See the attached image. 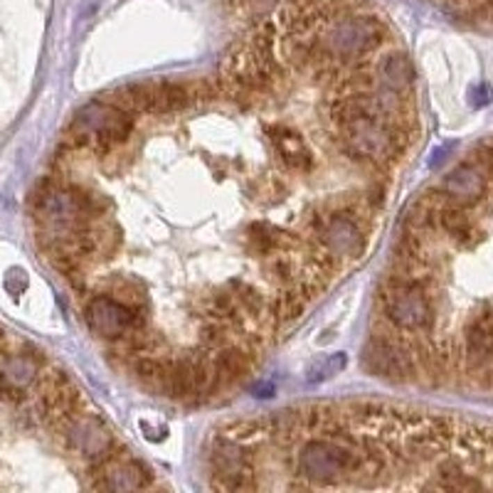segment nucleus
<instances>
[{"mask_svg":"<svg viewBox=\"0 0 493 493\" xmlns=\"http://www.w3.org/2000/svg\"><path fill=\"white\" fill-rule=\"evenodd\" d=\"M220 97L215 81H141L111 94V104L126 114H178L197 104H210Z\"/></svg>","mask_w":493,"mask_h":493,"instance_id":"1","label":"nucleus"},{"mask_svg":"<svg viewBox=\"0 0 493 493\" xmlns=\"http://www.w3.org/2000/svg\"><path fill=\"white\" fill-rule=\"evenodd\" d=\"M131 131H134V116L126 114L124 108L114 106L111 102H89L74 114L67 134H70V146H87L104 156L114 146L124 143Z\"/></svg>","mask_w":493,"mask_h":493,"instance_id":"2","label":"nucleus"},{"mask_svg":"<svg viewBox=\"0 0 493 493\" xmlns=\"http://www.w3.org/2000/svg\"><path fill=\"white\" fill-rule=\"evenodd\" d=\"M387 25L375 15H348L336 17L325 25L318 42L331 54V60L341 65H355L368 52L385 42Z\"/></svg>","mask_w":493,"mask_h":493,"instance_id":"3","label":"nucleus"},{"mask_svg":"<svg viewBox=\"0 0 493 493\" xmlns=\"http://www.w3.org/2000/svg\"><path fill=\"white\" fill-rule=\"evenodd\" d=\"M382 309L390 325L402 333L424 336L434 325V301L429 284L402 282L390 277L382 289Z\"/></svg>","mask_w":493,"mask_h":493,"instance_id":"4","label":"nucleus"},{"mask_svg":"<svg viewBox=\"0 0 493 493\" xmlns=\"http://www.w3.org/2000/svg\"><path fill=\"white\" fill-rule=\"evenodd\" d=\"M412 138L395 131L385 121H358L341 129V146L358 161L392 163L407 151Z\"/></svg>","mask_w":493,"mask_h":493,"instance_id":"5","label":"nucleus"},{"mask_svg":"<svg viewBox=\"0 0 493 493\" xmlns=\"http://www.w3.org/2000/svg\"><path fill=\"white\" fill-rule=\"evenodd\" d=\"M84 321H87L89 331L102 341H121L126 333H138L146 328L143 311L129 309L108 293L94 296L84 306Z\"/></svg>","mask_w":493,"mask_h":493,"instance_id":"6","label":"nucleus"},{"mask_svg":"<svg viewBox=\"0 0 493 493\" xmlns=\"http://www.w3.org/2000/svg\"><path fill=\"white\" fill-rule=\"evenodd\" d=\"M363 365L373 375L387 380H412L419 373L417 360L405 338L387 336V333L370 338L363 353Z\"/></svg>","mask_w":493,"mask_h":493,"instance_id":"7","label":"nucleus"},{"mask_svg":"<svg viewBox=\"0 0 493 493\" xmlns=\"http://www.w3.org/2000/svg\"><path fill=\"white\" fill-rule=\"evenodd\" d=\"M318 244L333 259H355L365 252V232L360 227L358 217L348 210H328V220L316 232Z\"/></svg>","mask_w":493,"mask_h":493,"instance_id":"8","label":"nucleus"},{"mask_svg":"<svg viewBox=\"0 0 493 493\" xmlns=\"http://www.w3.org/2000/svg\"><path fill=\"white\" fill-rule=\"evenodd\" d=\"M57 432L65 437V444L70 449H74L76 454H81L84 459H99V456L108 454V451H114L116 442H114V434L108 432L106 424L97 417H76L67 419Z\"/></svg>","mask_w":493,"mask_h":493,"instance_id":"9","label":"nucleus"},{"mask_svg":"<svg viewBox=\"0 0 493 493\" xmlns=\"http://www.w3.org/2000/svg\"><path fill=\"white\" fill-rule=\"evenodd\" d=\"M437 190L446 197L449 205L467 210V207L478 205L486 197L488 180L474 163H461L442 178V185Z\"/></svg>","mask_w":493,"mask_h":493,"instance_id":"10","label":"nucleus"},{"mask_svg":"<svg viewBox=\"0 0 493 493\" xmlns=\"http://www.w3.org/2000/svg\"><path fill=\"white\" fill-rule=\"evenodd\" d=\"M266 136L271 138L274 153L291 173H309L314 168V156L301 136L289 126H266Z\"/></svg>","mask_w":493,"mask_h":493,"instance_id":"11","label":"nucleus"},{"mask_svg":"<svg viewBox=\"0 0 493 493\" xmlns=\"http://www.w3.org/2000/svg\"><path fill=\"white\" fill-rule=\"evenodd\" d=\"M373 74L380 87L395 94H407V89L414 84V67L402 49L387 52L385 57L378 62Z\"/></svg>","mask_w":493,"mask_h":493,"instance_id":"12","label":"nucleus"},{"mask_svg":"<svg viewBox=\"0 0 493 493\" xmlns=\"http://www.w3.org/2000/svg\"><path fill=\"white\" fill-rule=\"evenodd\" d=\"M244 242H247V250L254 257H266L274 254L279 250H286L291 247V234L284 232L282 227L271 223H252L250 227L244 229Z\"/></svg>","mask_w":493,"mask_h":493,"instance_id":"13","label":"nucleus"},{"mask_svg":"<svg viewBox=\"0 0 493 493\" xmlns=\"http://www.w3.org/2000/svg\"><path fill=\"white\" fill-rule=\"evenodd\" d=\"M464 341H467L469 360H476L481 365L493 355V311H483L481 316L471 321L464 331Z\"/></svg>","mask_w":493,"mask_h":493,"instance_id":"14","label":"nucleus"},{"mask_svg":"<svg viewBox=\"0 0 493 493\" xmlns=\"http://www.w3.org/2000/svg\"><path fill=\"white\" fill-rule=\"evenodd\" d=\"M212 363H215V370L220 375V382L225 385V382L242 378L254 363V355H252L247 346H223L217 348Z\"/></svg>","mask_w":493,"mask_h":493,"instance_id":"15","label":"nucleus"},{"mask_svg":"<svg viewBox=\"0 0 493 493\" xmlns=\"http://www.w3.org/2000/svg\"><path fill=\"white\" fill-rule=\"evenodd\" d=\"M311 291L306 286H301L298 282L286 284V286H279V296L274 301V316H277V323H291L298 316L304 314L306 306L311 301Z\"/></svg>","mask_w":493,"mask_h":493,"instance_id":"16","label":"nucleus"},{"mask_svg":"<svg viewBox=\"0 0 493 493\" xmlns=\"http://www.w3.org/2000/svg\"><path fill=\"white\" fill-rule=\"evenodd\" d=\"M0 378L6 380L8 385L25 390L40 378V360H33V355H13L3 363L0 368Z\"/></svg>","mask_w":493,"mask_h":493,"instance_id":"17","label":"nucleus"},{"mask_svg":"<svg viewBox=\"0 0 493 493\" xmlns=\"http://www.w3.org/2000/svg\"><path fill=\"white\" fill-rule=\"evenodd\" d=\"M437 225H439L442 232H446L459 244L471 242V237H474L471 217H469V212L464 210V207H456V205L439 207V212H437Z\"/></svg>","mask_w":493,"mask_h":493,"instance_id":"18","label":"nucleus"},{"mask_svg":"<svg viewBox=\"0 0 493 493\" xmlns=\"http://www.w3.org/2000/svg\"><path fill=\"white\" fill-rule=\"evenodd\" d=\"M205 309H207V314H210L215 321H232V323L242 325L237 304H234V298H232V293H229L227 286L212 289V293H210V298H207Z\"/></svg>","mask_w":493,"mask_h":493,"instance_id":"19","label":"nucleus"},{"mask_svg":"<svg viewBox=\"0 0 493 493\" xmlns=\"http://www.w3.org/2000/svg\"><path fill=\"white\" fill-rule=\"evenodd\" d=\"M343 368H346V355H343V353H336V355H331V358L314 360V365L309 368L306 378H309V382H323V380L336 378Z\"/></svg>","mask_w":493,"mask_h":493,"instance_id":"20","label":"nucleus"},{"mask_svg":"<svg viewBox=\"0 0 493 493\" xmlns=\"http://www.w3.org/2000/svg\"><path fill=\"white\" fill-rule=\"evenodd\" d=\"M264 274L274 279L279 286H286V284L296 282V277H298V261L286 259V257H274V259L266 264Z\"/></svg>","mask_w":493,"mask_h":493,"instance_id":"21","label":"nucleus"},{"mask_svg":"<svg viewBox=\"0 0 493 493\" xmlns=\"http://www.w3.org/2000/svg\"><path fill=\"white\" fill-rule=\"evenodd\" d=\"M200 341L205 343V346H217L223 348L227 346V325L223 323V321H205V323L200 325Z\"/></svg>","mask_w":493,"mask_h":493,"instance_id":"22","label":"nucleus"},{"mask_svg":"<svg viewBox=\"0 0 493 493\" xmlns=\"http://www.w3.org/2000/svg\"><path fill=\"white\" fill-rule=\"evenodd\" d=\"M469 163H474V165L486 175V180H493V141L478 143L471 151V161Z\"/></svg>","mask_w":493,"mask_h":493,"instance_id":"23","label":"nucleus"},{"mask_svg":"<svg viewBox=\"0 0 493 493\" xmlns=\"http://www.w3.org/2000/svg\"><path fill=\"white\" fill-rule=\"evenodd\" d=\"M0 400H8L13 402V405H22L27 397H25V390H17V387L8 385L6 380L0 378Z\"/></svg>","mask_w":493,"mask_h":493,"instance_id":"24","label":"nucleus"},{"mask_svg":"<svg viewBox=\"0 0 493 493\" xmlns=\"http://www.w3.org/2000/svg\"><path fill=\"white\" fill-rule=\"evenodd\" d=\"M491 97L493 94H491V89H488L486 84H481V87L474 89V102H476V106H483V104H486Z\"/></svg>","mask_w":493,"mask_h":493,"instance_id":"25","label":"nucleus"},{"mask_svg":"<svg viewBox=\"0 0 493 493\" xmlns=\"http://www.w3.org/2000/svg\"><path fill=\"white\" fill-rule=\"evenodd\" d=\"M467 6H471V8H486V6H491V0H467Z\"/></svg>","mask_w":493,"mask_h":493,"instance_id":"26","label":"nucleus"}]
</instances>
